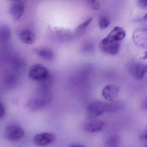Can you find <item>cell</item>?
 <instances>
[{"instance_id":"1","label":"cell","mask_w":147,"mask_h":147,"mask_svg":"<svg viewBox=\"0 0 147 147\" xmlns=\"http://www.w3.org/2000/svg\"><path fill=\"white\" fill-rule=\"evenodd\" d=\"M51 99L49 87L42 86L38 88L37 95L28 101L26 107L30 111H36L45 106L50 101Z\"/></svg>"},{"instance_id":"2","label":"cell","mask_w":147,"mask_h":147,"mask_svg":"<svg viewBox=\"0 0 147 147\" xmlns=\"http://www.w3.org/2000/svg\"><path fill=\"white\" fill-rule=\"evenodd\" d=\"M29 77L32 80L43 82L46 81L49 77V72L43 65L36 63L30 68Z\"/></svg>"},{"instance_id":"3","label":"cell","mask_w":147,"mask_h":147,"mask_svg":"<svg viewBox=\"0 0 147 147\" xmlns=\"http://www.w3.org/2000/svg\"><path fill=\"white\" fill-rule=\"evenodd\" d=\"M24 131L20 126L16 124H11L7 126L4 133L6 140L11 142H17L24 138Z\"/></svg>"},{"instance_id":"4","label":"cell","mask_w":147,"mask_h":147,"mask_svg":"<svg viewBox=\"0 0 147 147\" xmlns=\"http://www.w3.org/2000/svg\"><path fill=\"white\" fill-rule=\"evenodd\" d=\"M107 103L100 100H94L90 102L86 107V112L88 117L94 118L107 112Z\"/></svg>"},{"instance_id":"5","label":"cell","mask_w":147,"mask_h":147,"mask_svg":"<svg viewBox=\"0 0 147 147\" xmlns=\"http://www.w3.org/2000/svg\"><path fill=\"white\" fill-rule=\"evenodd\" d=\"M127 69L133 77L138 80L142 79L147 72L146 65L136 62H132L128 63Z\"/></svg>"},{"instance_id":"6","label":"cell","mask_w":147,"mask_h":147,"mask_svg":"<svg viewBox=\"0 0 147 147\" xmlns=\"http://www.w3.org/2000/svg\"><path fill=\"white\" fill-rule=\"evenodd\" d=\"M55 136L49 132H41L36 134L33 138V143L37 146L44 147L51 144L55 141Z\"/></svg>"},{"instance_id":"7","label":"cell","mask_w":147,"mask_h":147,"mask_svg":"<svg viewBox=\"0 0 147 147\" xmlns=\"http://www.w3.org/2000/svg\"><path fill=\"white\" fill-rule=\"evenodd\" d=\"M125 35L126 32L123 28L116 26L102 40L106 42H119L125 38Z\"/></svg>"},{"instance_id":"8","label":"cell","mask_w":147,"mask_h":147,"mask_svg":"<svg viewBox=\"0 0 147 147\" xmlns=\"http://www.w3.org/2000/svg\"><path fill=\"white\" fill-rule=\"evenodd\" d=\"M99 46L100 50L104 53L115 55L117 54L120 45L119 42H106L102 40Z\"/></svg>"},{"instance_id":"9","label":"cell","mask_w":147,"mask_h":147,"mask_svg":"<svg viewBox=\"0 0 147 147\" xmlns=\"http://www.w3.org/2000/svg\"><path fill=\"white\" fill-rule=\"evenodd\" d=\"M119 88L116 85H108L106 86L102 91L103 97L107 100L114 101L118 96Z\"/></svg>"},{"instance_id":"10","label":"cell","mask_w":147,"mask_h":147,"mask_svg":"<svg viewBox=\"0 0 147 147\" xmlns=\"http://www.w3.org/2000/svg\"><path fill=\"white\" fill-rule=\"evenodd\" d=\"M25 5L24 2H16L11 6L10 13L14 22L18 21L24 14Z\"/></svg>"},{"instance_id":"11","label":"cell","mask_w":147,"mask_h":147,"mask_svg":"<svg viewBox=\"0 0 147 147\" xmlns=\"http://www.w3.org/2000/svg\"><path fill=\"white\" fill-rule=\"evenodd\" d=\"M105 123L100 119H94L86 123L84 129L88 132H96L101 130L104 126Z\"/></svg>"},{"instance_id":"12","label":"cell","mask_w":147,"mask_h":147,"mask_svg":"<svg viewBox=\"0 0 147 147\" xmlns=\"http://www.w3.org/2000/svg\"><path fill=\"white\" fill-rule=\"evenodd\" d=\"M36 34L30 30H24L20 33V38L24 43L28 45H32L35 43L36 40Z\"/></svg>"},{"instance_id":"13","label":"cell","mask_w":147,"mask_h":147,"mask_svg":"<svg viewBox=\"0 0 147 147\" xmlns=\"http://www.w3.org/2000/svg\"><path fill=\"white\" fill-rule=\"evenodd\" d=\"M133 39L136 44L141 47H146L147 32L146 30H140L134 32Z\"/></svg>"},{"instance_id":"14","label":"cell","mask_w":147,"mask_h":147,"mask_svg":"<svg viewBox=\"0 0 147 147\" xmlns=\"http://www.w3.org/2000/svg\"><path fill=\"white\" fill-rule=\"evenodd\" d=\"M36 53L39 57L47 61L52 60L54 57V53L51 50L46 48L37 50Z\"/></svg>"},{"instance_id":"15","label":"cell","mask_w":147,"mask_h":147,"mask_svg":"<svg viewBox=\"0 0 147 147\" xmlns=\"http://www.w3.org/2000/svg\"><path fill=\"white\" fill-rule=\"evenodd\" d=\"M11 30L7 26H3L0 28V42H7L11 38Z\"/></svg>"},{"instance_id":"16","label":"cell","mask_w":147,"mask_h":147,"mask_svg":"<svg viewBox=\"0 0 147 147\" xmlns=\"http://www.w3.org/2000/svg\"><path fill=\"white\" fill-rule=\"evenodd\" d=\"M120 143V139L117 135L110 136L106 141V146L107 147H117Z\"/></svg>"},{"instance_id":"17","label":"cell","mask_w":147,"mask_h":147,"mask_svg":"<svg viewBox=\"0 0 147 147\" xmlns=\"http://www.w3.org/2000/svg\"><path fill=\"white\" fill-rule=\"evenodd\" d=\"M92 18H90L87 20L85 22L79 25L75 30L74 32L76 34L79 35L83 32L92 22Z\"/></svg>"},{"instance_id":"18","label":"cell","mask_w":147,"mask_h":147,"mask_svg":"<svg viewBox=\"0 0 147 147\" xmlns=\"http://www.w3.org/2000/svg\"><path fill=\"white\" fill-rule=\"evenodd\" d=\"M111 20L110 18L106 16H102L99 20V26L101 30L107 29L110 26Z\"/></svg>"},{"instance_id":"19","label":"cell","mask_w":147,"mask_h":147,"mask_svg":"<svg viewBox=\"0 0 147 147\" xmlns=\"http://www.w3.org/2000/svg\"><path fill=\"white\" fill-rule=\"evenodd\" d=\"M6 75L5 79L7 83H7L11 84V83H13L15 82H16L17 78L15 75H13L14 74H13L12 73H11V72H7Z\"/></svg>"},{"instance_id":"20","label":"cell","mask_w":147,"mask_h":147,"mask_svg":"<svg viewBox=\"0 0 147 147\" xmlns=\"http://www.w3.org/2000/svg\"><path fill=\"white\" fill-rule=\"evenodd\" d=\"M89 2L91 3L93 8L96 10H98L100 8V3L98 0H89Z\"/></svg>"},{"instance_id":"21","label":"cell","mask_w":147,"mask_h":147,"mask_svg":"<svg viewBox=\"0 0 147 147\" xmlns=\"http://www.w3.org/2000/svg\"><path fill=\"white\" fill-rule=\"evenodd\" d=\"M5 113V107L3 103L0 101V119L4 117Z\"/></svg>"},{"instance_id":"22","label":"cell","mask_w":147,"mask_h":147,"mask_svg":"<svg viewBox=\"0 0 147 147\" xmlns=\"http://www.w3.org/2000/svg\"><path fill=\"white\" fill-rule=\"evenodd\" d=\"M137 4L140 8L145 9L147 7V0H137Z\"/></svg>"},{"instance_id":"23","label":"cell","mask_w":147,"mask_h":147,"mask_svg":"<svg viewBox=\"0 0 147 147\" xmlns=\"http://www.w3.org/2000/svg\"><path fill=\"white\" fill-rule=\"evenodd\" d=\"M72 147H83V145H80V144H74V145H71Z\"/></svg>"},{"instance_id":"24","label":"cell","mask_w":147,"mask_h":147,"mask_svg":"<svg viewBox=\"0 0 147 147\" xmlns=\"http://www.w3.org/2000/svg\"><path fill=\"white\" fill-rule=\"evenodd\" d=\"M10 1H15V2H18V1H19L20 0H10Z\"/></svg>"}]
</instances>
